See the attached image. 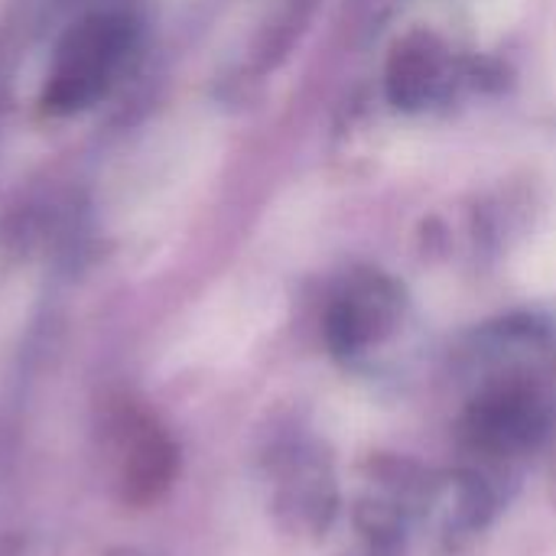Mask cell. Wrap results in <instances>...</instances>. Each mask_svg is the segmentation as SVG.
Segmentation results:
<instances>
[{"instance_id":"obj_1","label":"cell","mask_w":556,"mask_h":556,"mask_svg":"<svg viewBox=\"0 0 556 556\" xmlns=\"http://www.w3.org/2000/svg\"><path fill=\"white\" fill-rule=\"evenodd\" d=\"M218 127L202 114L153 127L117 166L108 208L117 222H166L205 186L218 163Z\"/></svg>"},{"instance_id":"obj_3","label":"cell","mask_w":556,"mask_h":556,"mask_svg":"<svg viewBox=\"0 0 556 556\" xmlns=\"http://www.w3.org/2000/svg\"><path fill=\"white\" fill-rule=\"evenodd\" d=\"M521 3H525V0H482V3H479V16H482L485 26L502 29V26H508V23L518 16Z\"/></svg>"},{"instance_id":"obj_4","label":"cell","mask_w":556,"mask_h":556,"mask_svg":"<svg viewBox=\"0 0 556 556\" xmlns=\"http://www.w3.org/2000/svg\"><path fill=\"white\" fill-rule=\"evenodd\" d=\"M111 556H137L134 551H117V554H111Z\"/></svg>"},{"instance_id":"obj_2","label":"cell","mask_w":556,"mask_h":556,"mask_svg":"<svg viewBox=\"0 0 556 556\" xmlns=\"http://www.w3.org/2000/svg\"><path fill=\"white\" fill-rule=\"evenodd\" d=\"M176 469V453L156 427H137L124 453V495L130 502L156 498Z\"/></svg>"}]
</instances>
